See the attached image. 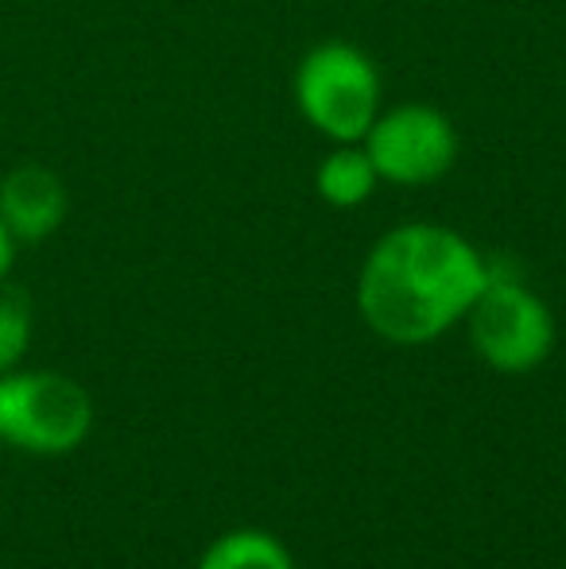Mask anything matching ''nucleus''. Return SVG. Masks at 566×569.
<instances>
[{
  "label": "nucleus",
  "mask_w": 566,
  "mask_h": 569,
  "mask_svg": "<svg viewBox=\"0 0 566 569\" xmlns=\"http://www.w3.org/2000/svg\"><path fill=\"white\" fill-rule=\"evenodd\" d=\"M93 403L82 383L59 372H0V442L59 457L86 442Z\"/></svg>",
  "instance_id": "nucleus-2"
},
{
  "label": "nucleus",
  "mask_w": 566,
  "mask_h": 569,
  "mask_svg": "<svg viewBox=\"0 0 566 569\" xmlns=\"http://www.w3.org/2000/svg\"><path fill=\"white\" fill-rule=\"evenodd\" d=\"M67 218V190L59 174L39 163H23L0 182V221L12 240H43Z\"/></svg>",
  "instance_id": "nucleus-6"
},
{
  "label": "nucleus",
  "mask_w": 566,
  "mask_h": 569,
  "mask_svg": "<svg viewBox=\"0 0 566 569\" xmlns=\"http://www.w3.org/2000/svg\"><path fill=\"white\" fill-rule=\"evenodd\" d=\"M365 151L380 179L419 187L450 171L458 156V136L438 109L400 106L373 120V128L365 132Z\"/></svg>",
  "instance_id": "nucleus-5"
},
{
  "label": "nucleus",
  "mask_w": 566,
  "mask_h": 569,
  "mask_svg": "<svg viewBox=\"0 0 566 569\" xmlns=\"http://www.w3.org/2000/svg\"><path fill=\"white\" fill-rule=\"evenodd\" d=\"M198 569H295V562L276 535L229 531L206 550Z\"/></svg>",
  "instance_id": "nucleus-8"
},
{
  "label": "nucleus",
  "mask_w": 566,
  "mask_h": 569,
  "mask_svg": "<svg viewBox=\"0 0 566 569\" xmlns=\"http://www.w3.org/2000/svg\"><path fill=\"white\" fill-rule=\"evenodd\" d=\"M8 263H12V232H8V226L0 221V279H4Z\"/></svg>",
  "instance_id": "nucleus-10"
},
{
  "label": "nucleus",
  "mask_w": 566,
  "mask_h": 569,
  "mask_svg": "<svg viewBox=\"0 0 566 569\" xmlns=\"http://www.w3.org/2000/svg\"><path fill=\"white\" fill-rule=\"evenodd\" d=\"M295 98L310 124L338 143H357L380 117V74L365 51L322 43L299 62Z\"/></svg>",
  "instance_id": "nucleus-4"
},
{
  "label": "nucleus",
  "mask_w": 566,
  "mask_h": 569,
  "mask_svg": "<svg viewBox=\"0 0 566 569\" xmlns=\"http://www.w3.org/2000/svg\"><path fill=\"white\" fill-rule=\"evenodd\" d=\"M377 182H380V174H377V167H373L369 151L354 148V143H341L338 151H330L315 174L318 194H322L330 206H338V210L361 206L365 198L373 194Z\"/></svg>",
  "instance_id": "nucleus-7"
},
{
  "label": "nucleus",
  "mask_w": 566,
  "mask_h": 569,
  "mask_svg": "<svg viewBox=\"0 0 566 569\" xmlns=\"http://www.w3.org/2000/svg\"><path fill=\"white\" fill-rule=\"evenodd\" d=\"M31 338V310L23 295L0 291V372H12Z\"/></svg>",
  "instance_id": "nucleus-9"
},
{
  "label": "nucleus",
  "mask_w": 566,
  "mask_h": 569,
  "mask_svg": "<svg viewBox=\"0 0 566 569\" xmlns=\"http://www.w3.org/2000/svg\"><path fill=\"white\" fill-rule=\"evenodd\" d=\"M485 279V256L466 237L411 221L373 244L357 279V307L385 341L427 345L469 315Z\"/></svg>",
  "instance_id": "nucleus-1"
},
{
  "label": "nucleus",
  "mask_w": 566,
  "mask_h": 569,
  "mask_svg": "<svg viewBox=\"0 0 566 569\" xmlns=\"http://www.w3.org/2000/svg\"><path fill=\"white\" fill-rule=\"evenodd\" d=\"M485 291L469 307V338L481 360L497 372L520 376L547 360L555 345L552 310L513 276L505 260H485Z\"/></svg>",
  "instance_id": "nucleus-3"
}]
</instances>
